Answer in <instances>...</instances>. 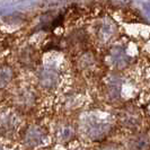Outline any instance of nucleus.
Returning a JSON list of instances; mask_svg holds the SVG:
<instances>
[{
  "label": "nucleus",
  "instance_id": "obj_14",
  "mask_svg": "<svg viewBox=\"0 0 150 150\" xmlns=\"http://www.w3.org/2000/svg\"><path fill=\"white\" fill-rule=\"evenodd\" d=\"M16 77L15 69L10 64L1 63L0 64V90L7 88L14 81Z\"/></svg>",
  "mask_w": 150,
  "mask_h": 150
},
{
  "label": "nucleus",
  "instance_id": "obj_19",
  "mask_svg": "<svg viewBox=\"0 0 150 150\" xmlns=\"http://www.w3.org/2000/svg\"><path fill=\"white\" fill-rule=\"evenodd\" d=\"M0 150H6V149H5V148H4V147H2L1 144H0Z\"/></svg>",
  "mask_w": 150,
  "mask_h": 150
},
{
  "label": "nucleus",
  "instance_id": "obj_15",
  "mask_svg": "<svg viewBox=\"0 0 150 150\" xmlns=\"http://www.w3.org/2000/svg\"><path fill=\"white\" fill-rule=\"evenodd\" d=\"M130 150H149L150 149V135L147 133H140L133 137L129 142Z\"/></svg>",
  "mask_w": 150,
  "mask_h": 150
},
{
  "label": "nucleus",
  "instance_id": "obj_17",
  "mask_svg": "<svg viewBox=\"0 0 150 150\" xmlns=\"http://www.w3.org/2000/svg\"><path fill=\"white\" fill-rule=\"evenodd\" d=\"M143 79H144V81L148 83V85H149V87H150V62L146 66V68H144Z\"/></svg>",
  "mask_w": 150,
  "mask_h": 150
},
{
  "label": "nucleus",
  "instance_id": "obj_13",
  "mask_svg": "<svg viewBox=\"0 0 150 150\" xmlns=\"http://www.w3.org/2000/svg\"><path fill=\"white\" fill-rule=\"evenodd\" d=\"M96 57L91 52H81V54L78 58V69L81 72H93L94 69L96 67Z\"/></svg>",
  "mask_w": 150,
  "mask_h": 150
},
{
  "label": "nucleus",
  "instance_id": "obj_7",
  "mask_svg": "<svg viewBox=\"0 0 150 150\" xmlns=\"http://www.w3.org/2000/svg\"><path fill=\"white\" fill-rule=\"evenodd\" d=\"M14 104L17 111H32L38 104V95L30 87H21L14 94Z\"/></svg>",
  "mask_w": 150,
  "mask_h": 150
},
{
  "label": "nucleus",
  "instance_id": "obj_8",
  "mask_svg": "<svg viewBox=\"0 0 150 150\" xmlns=\"http://www.w3.org/2000/svg\"><path fill=\"white\" fill-rule=\"evenodd\" d=\"M45 138H46L45 129L38 124H32L25 129L23 133V143L27 148L33 149L43 144Z\"/></svg>",
  "mask_w": 150,
  "mask_h": 150
},
{
  "label": "nucleus",
  "instance_id": "obj_3",
  "mask_svg": "<svg viewBox=\"0 0 150 150\" xmlns=\"http://www.w3.org/2000/svg\"><path fill=\"white\" fill-rule=\"evenodd\" d=\"M112 116L103 110H89L80 121V129L88 139L100 141L112 131Z\"/></svg>",
  "mask_w": 150,
  "mask_h": 150
},
{
  "label": "nucleus",
  "instance_id": "obj_6",
  "mask_svg": "<svg viewBox=\"0 0 150 150\" xmlns=\"http://www.w3.org/2000/svg\"><path fill=\"white\" fill-rule=\"evenodd\" d=\"M146 119L141 107L134 104L129 103L122 106L121 112L119 113V122L122 127L129 130H137L141 127Z\"/></svg>",
  "mask_w": 150,
  "mask_h": 150
},
{
  "label": "nucleus",
  "instance_id": "obj_10",
  "mask_svg": "<svg viewBox=\"0 0 150 150\" xmlns=\"http://www.w3.org/2000/svg\"><path fill=\"white\" fill-rule=\"evenodd\" d=\"M38 61V51L32 45L24 46L23 49H21V51L18 52V62L24 68L36 67Z\"/></svg>",
  "mask_w": 150,
  "mask_h": 150
},
{
  "label": "nucleus",
  "instance_id": "obj_4",
  "mask_svg": "<svg viewBox=\"0 0 150 150\" xmlns=\"http://www.w3.org/2000/svg\"><path fill=\"white\" fill-rule=\"evenodd\" d=\"M38 86L46 91H53L60 87L62 81V71L57 63L44 62L38 68L36 72Z\"/></svg>",
  "mask_w": 150,
  "mask_h": 150
},
{
  "label": "nucleus",
  "instance_id": "obj_2",
  "mask_svg": "<svg viewBox=\"0 0 150 150\" xmlns=\"http://www.w3.org/2000/svg\"><path fill=\"white\" fill-rule=\"evenodd\" d=\"M140 58V46L130 38L129 40L123 41L116 40L107 47L106 51V63L111 68V71H128L139 61Z\"/></svg>",
  "mask_w": 150,
  "mask_h": 150
},
{
  "label": "nucleus",
  "instance_id": "obj_1",
  "mask_svg": "<svg viewBox=\"0 0 150 150\" xmlns=\"http://www.w3.org/2000/svg\"><path fill=\"white\" fill-rule=\"evenodd\" d=\"M139 83L124 72L111 71L105 77L103 81V93L106 100L111 104H122L125 105L133 103L134 99H138L140 93Z\"/></svg>",
  "mask_w": 150,
  "mask_h": 150
},
{
  "label": "nucleus",
  "instance_id": "obj_16",
  "mask_svg": "<svg viewBox=\"0 0 150 150\" xmlns=\"http://www.w3.org/2000/svg\"><path fill=\"white\" fill-rule=\"evenodd\" d=\"M137 104L141 107L146 119L150 121V87L147 89H142L137 99Z\"/></svg>",
  "mask_w": 150,
  "mask_h": 150
},
{
  "label": "nucleus",
  "instance_id": "obj_9",
  "mask_svg": "<svg viewBox=\"0 0 150 150\" xmlns=\"http://www.w3.org/2000/svg\"><path fill=\"white\" fill-rule=\"evenodd\" d=\"M18 125L19 119L15 110H2V112L0 113V134L6 137L11 135L17 130Z\"/></svg>",
  "mask_w": 150,
  "mask_h": 150
},
{
  "label": "nucleus",
  "instance_id": "obj_12",
  "mask_svg": "<svg viewBox=\"0 0 150 150\" xmlns=\"http://www.w3.org/2000/svg\"><path fill=\"white\" fill-rule=\"evenodd\" d=\"M55 139L60 143H66L71 141L76 135V129L74 124H71L70 122H60L57 124L55 127Z\"/></svg>",
  "mask_w": 150,
  "mask_h": 150
},
{
  "label": "nucleus",
  "instance_id": "obj_5",
  "mask_svg": "<svg viewBox=\"0 0 150 150\" xmlns=\"http://www.w3.org/2000/svg\"><path fill=\"white\" fill-rule=\"evenodd\" d=\"M95 40L98 44L110 46L113 44L119 35V27L112 17H102L95 25Z\"/></svg>",
  "mask_w": 150,
  "mask_h": 150
},
{
  "label": "nucleus",
  "instance_id": "obj_11",
  "mask_svg": "<svg viewBox=\"0 0 150 150\" xmlns=\"http://www.w3.org/2000/svg\"><path fill=\"white\" fill-rule=\"evenodd\" d=\"M83 102H85V97L81 93L70 91V93L66 94L62 98L61 108L64 111H71V112L77 111L83 105Z\"/></svg>",
  "mask_w": 150,
  "mask_h": 150
},
{
  "label": "nucleus",
  "instance_id": "obj_18",
  "mask_svg": "<svg viewBox=\"0 0 150 150\" xmlns=\"http://www.w3.org/2000/svg\"><path fill=\"white\" fill-rule=\"evenodd\" d=\"M98 150H120V148L114 144H108V146H104V147L99 148Z\"/></svg>",
  "mask_w": 150,
  "mask_h": 150
}]
</instances>
